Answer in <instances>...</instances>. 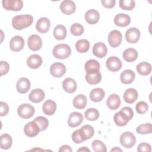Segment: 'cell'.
Segmentation results:
<instances>
[{
    "instance_id": "7c38bea8",
    "label": "cell",
    "mask_w": 152,
    "mask_h": 152,
    "mask_svg": "<svg viewBox=\"0 0 152 152\" xmlns=\"http://www.w3.org/2000/svg\"><path fill=\"white\" fill-rule=\"evenodd\" d=\"M60 10L65 15H71L76 10V5L72 1L64 0L60 4Z\"/></svg>"
},
{
    "instance_id": "bcb514c9",
    "label": "cell",
    "mask_w": 152,
    "mask_h": 152,
    "mask_svg": "<svg viewBox=\"0 0 152 152\" xmlns=\"http://www.w3.org/2000/svg\"><path fill=\"white\" fill-rule=\"evenodd\" d=\"M137 151L139 152H150L151 150V145L147 142H141L137 147Z\"/></svg>"
},
{
    "instance_id": "8992f818",
    "label": "cell",
    "mask_w": 152,
    "mask_h": 152,
    "mask_svg": "<svg viewBox=\"0 0 152 152\" xmlns=\"http://www.w3.org/2000/svg\"><path fill=\"white\" fill-rule=\"evenodd\" d=\"M122 40V36L121 33L117 30H112L108 35V42L109 45L112 48L119 46Z\"/></svg>"
},
{
    "instance_id": "8fae6325",
    "label": "cell",
    "mask_w": 152,
    "mask_h": 152,
    "mask_svg": "<svg viewBox=\"0 0 152 152\" xmlns=\"http://www.w3.org/2000/svg\"><path fill=\"white\" fill-rule=\"evenodd\" d=\"M24 46V40L19 35H17L11 38L10 42V47L13 52H19Z\"/></svg>"
},
{
    "instance_id": "ffe728a7",
    "label": "cell",
    "mask_w": 152,
    "mask_h": 152,
    "mask_svg": "<svg viewBox=\"0 0 152 152\" xmlns=\"http://www.w3.org/2000/svg\"><path fill=\"white\" fill-rule=\"evenodd\" d=\"M138 97L137 91L133 88H129L126 90L124 93L123 98L124 101L127 103H134Z\"/></svg>"
},
{
    "instance_id": "277c9868",
    "label": "cell",
    "mask_w": 152,
    "mask_h": 152,
    "mask_svg": "<svg viewBox=\"0 0 152 152\" xmlns=\"http://www.w3.org/2000/svg\"><path fill=\"white\" fill-rule=\"evenodd\" d=\"M120 143L122 146L126 148L132 147L136 142V137L131 132H125L120 137Z\"/></svg>"
},
{
    "instance_id": "7bdbcfd3",
    "label": "cell",
    "mask_w": 152,
    "mask_h": 152,
    "mask_svg": "<svg viewBox=\"0 0 152 152\" xmlns=\"http://www.w3.org/2000/svg\"><path fill=\"white\" fill-rule=\"evenodd\" d=\"M119 7L124 10H132L135 5V2L134 0H120L119 1Z\"/></svg>"
},
{
    "instance_id": "1f68e13d",
    "label": "cell",
    "mask_w": 152,
    "mask_h": 152,
    "mask_svg": "<svg viewBox=\"0 0 152 152\" xmlns=\"http://www.w3.org/2000/svg\"><path fill=\"white\" fill-rule=\"evenodd\" d=\"M137 71L141 75L145 76L149 75L151 72V65L147 62H142L137 66Z\"/></svg>"
},
{
    "instance_id": "44dd1931",
    "label": "cell",
    "mask_w": 152,
    "mask_h": 152,
    "mask_svg": "<svg viewBox=\"0 0 152 152\" xmlns=\"http://www.w3.org/2000/svg\"><path fill=\"white\" fill-rule=\"evenodd\" d=\"M85 20L87 23L90 24H96L100 19V14L99 12L94 9L88 10L84 15Z\"/></svg>"
},
{
    "instance_id": "4fadbf2b",
    "label": "cell",
    "mask_w": 152,
    "mask_h": 152,
    "mask_svg": "<svg viewBox=\"0 0 152 152\" xmlns=\"http://www.w3.org/2000/svg\"><path fill=\"white\" fill-rule=\"evenodd\" d=\"M40 131L38 125L33 121L27 123L24 128V132L28 137H33L38 135Z\"/></svg>"
},
{
    "instance_id": "836d02e7",
    "label": "cell",
    "mask_w": 152,
    "mask_h": 152,
    "mask_svg": "<svg viewBox=\"0 0 152 152\" xmlns=\"http://www.w3.org/2000/svg\"><path fill=\"white\" fill-rule=\"evenodd\" d=\"M100 67L99 62L95 59H89L84 65V69L87 72L99 71Z\"/></svg>"
},
{
    "instance_id": "e0dca14e",
    "label": "cell",
    "mask_w": 152,
    "mask_h": 152,
    "mask_svg": "<svg viewBox=\"0 0 152 152\" xmlns=\"http://www.w3.org/2000/svg\"><path fill=\"white\" fill-rule=\"evenodd\" d=\"M31 87V84L29 80L27 78L23 77L20 78L16 84V88L18 93L25 94L28 92Z\"/></svg>"
},
{
    "instance_id": "5bb4252c",
    "label": "cell",
    "mask_w": 152,
    "mask_h": 152,
    "mask_svg": "<svg viewBox=\"0 0 152 152\" xmlns=\"http://www.w3.org/2000/svg\"><path fill=\"white\" fill-rule=\"evenodd\" d=\"M83 121V116L80 112H72L68 119V125L69 127L75 128L78 126Z\"/></svg>"
},
{
    "instance_id": "6da1fadb",
    "label": "cell",
    "mask_w": 152,
    "mask_h": 152,
    "mask_svg": "<svg viewBox=\"0 0 152 152\" xmlns=\"http://www.w3.org/2000/svg\"><path fill=\"white\" fill-rule=\"evenodd\" d=\"M33 22V17L29 14L16 15L12 19V27L17 30H21L30 26Z\"/></svg>"
},
{
    "instance_id": "e575fe53",
    "label": "cell",
    "mask_w": 152,
    "mask_h": 152,
    "mask_svg": "<svg viewBox=\"0 0 152 152\" xmlns=\"http://www.w3.org/2000/svg\"><path fill=\"white\" fill-rule=\"evenodd\" d=\"M12 144V139L10 135L3 134L0 137V147L2 149H9Z\"/></svg>"
},
{
    "instance_id": "74e56055",
    "label": "cell",
    "mask_w": 152,
    "mask_h": 152,
    "mask_svg": "<svg viewBox=\"0 0 152 152\" xmlns=\"http://www.w3.org/2000/svg\"><path fill=\"white\" fill-rule=\"evenodd\" d=\"M84 116L87 120L94 121L99 118V112L95 108H89L84 112Z\"/></svg>"
},
{
    "instance_id": "ac0fdd59",
    "label": "cell",
    "mask_w": 152,
    "mask_h": 152,
    "mask_svg": "<svg viewBox=\"0 0 152 152\" xmlns=\"http://www.w3.org/2000/svg\"><path fill=\"white\" fill-rule=\"evenodd\" d=\"M114 23L117 26L124 27L130 24L131 18L128 14H118L114 18Z\"/></svg>"
},
{
    "instance_id": "30bf717a",
    "label": "cell",
    "mask_w": 152,
    "mask_h": 152,
    "mask_svg": "<svg viewBox=\"0 0 152 152\" xmlns=\"http://www.w3.org/2000/svg\"><path fill=\"white\" fill-rule=\"evenodd\" d=\"M141 33L136 27H131L125 32V39L129 43H137L140 38Z\"/></svg>"
},
{
    "instance_id": "8d00e7d4",
    "label": "cell",
    "mask_w": 152,
    "mask_h": 152,
    "mask_svg": "<svg viewBox=\"0 0 152 152\" xmlns=\"http://www.w3.org/2000/svg\"><path fill=\"white\" fill-rule=\"evenodd\" d=\"M76 50L80 53H86L90 48V43L86 39H80L75 43Z\"/></svg>"
},
{
    "instance_id": "484cf974",
    "label": "cell",
    "mask_w": 152,
    "mask_h": 152,
    "mask_svg": "<svg viewBox=\"0 0 152 152\" xmlns=\"http://www.w3.org/2000/svg\"><path fill=\"white\" fill-rule=\"evenodd\" d=\"M135 78V72L131 69H125L120 75L121 81L124 84L132 83L134 81Z\"/></svg>"
},
{
    "instance_id": "f35d334b",
    "label": "cell",
    "mask_w": 152,
    "mask_h": 152,
    "mask_svg": "<svg viewBox=\"0 0 152 152\" xmlns=\"http://www.w3.org/2000/svg\"><path fill=\"white\" fill-rule=\"evenodd\" d=\"M91 147L95 152H106L107 148L106 145L100 140H95L92 142Z\"/></svg>"
},
{
    "instance_id": "ba28073f",
    "label": "cell",
    "mask_w": 152,
    "mask_h": 152,
    "mask_svg": "<svg viewBox=\"0 0 152 152\" xmlns=\"http://www.w3.org/2000/svg\"><path fill=\"white\" fill-rule=\"evenodd\" d=\"M49 71L53 77L60 78L65 74L66 67L62 63L55 62L50 65Z\"/></svg>"
},
{
    "instance_id": "f546056e",
    "label": "cell",
    "mask_w": 152,
    "mask_h": 152,
    "mask_svg": "<svg viewBox=\"0 0 152 152\" xmlns=\"http://www.w3.org/2000/svg\"><path fill=\"white\" fill-rule=\"evenodd\" d=\"M87 97L84 94H78L74 97L72 104L74 107L78 109H83L87 105Z\"/></svg>"
},
{
    "instance_id": "7dc6e473",
    "label": "cell",
    "mask_w": 152,
    "mask_h": 152,
    "mask_svg": "<svg viewBox=\"0 0 152 152\" xmlns=\"http://www.w3.org/2000/svg\"><path fill=\"white\" fill-rule=\"evenodd\" d=\"M0 68H1V75L3 76L4 75L7 74L10 70V65L6 61H1L0 62Z\"/></svg>"
},
{
    "instance_id": "7a4b0ae2",
    "label": "cell",
    "mask_w": 152,
    "mask_h": 152,
    "mask_svg": "<svg viewBox=\"0 0 152 152\" xmlns=\"http://www.w3.org/2000/svg\"><path fill=\"white\" fill-rule=\"evenodd\" d=\"M52 53L55 58L64 59L68 58L70 56L71 49L69 46L66 44H58L53 48Z\"/></svg>"
},
{
    "instance_id": "d6a6232c",
    "label": "cell",
    "mask_w": 152,
    "mask_h": 152,
    "mask_svg": "<svg viewBox=\"0 0 152 152\" xmlns=\"http://www.w3.org/2000/svg\"><path fill=\"white\" fill-rule=\"evenodd\" d=\"M113 120L115 124L119 126H125L129 121L125 115L121 110L115 114L113 116Z\"/></svg>"
},
{
    "instance_id": "f5cc1de1",
    "label": "cell",
    "mask_w": 152,
    "mask_h": 152,
    "mask_svg": "<svg viewBox=\"0 0 152 152\" xmlns=\"http://www.w3.org/2000/svg\"><path fill=\"white\" fill-rule=\"evenodd\" d=\"M77 151H90V150L87 147H83L82 148H79Z\"/></svg>"
},
{
    "instance_id": "f6af8a7d",
    "label": "cell",
    "mask_w": 152,
    "mask_h": 152,
    "mask_svg": "<svg viewBox=\"0 0 152 152\" xmlns=\"http://www.w3.org/2000/svg\"><path fill=\"white\" fill-rule=\"evenodd\" d=\"M81 129L84 131L87 140L90 139L94 135V130L92 126L90 125H85L81 127Z\"/></svg>"
},
{
    "instance_id": "d4e9b609",
    "label": "cell",
    "mask_w": 152,
    "mask_h": 152,
    "mask_svg": "<svg viewBox=\"0 0 152 152\" xmlns=\"http://www.w3.org/2000/svg\"><path fill=\"white\" fill-rule=\"evenodd\" d=\"M56 109V104L55 102L49 99L44 102L42 106L43 113L48 116L52 115L55 113Z\"/></svg>"
},
{
    "instance_id": "603a6c76",
    "label": "cell",
    "mask_w": 152,
    "mask_h": 152,
    "mask_svg": "<svg viewBox=\"0 0 152 152\" xmlns=\"http://www.w3.org/2000/svg\"><path fill=\"white\" fill-rule=\"evenodd\" d=\"M120 97L116 94H110L106 101V104L110 110H116L121 105Z\"/></svg>"
},
{
    "instance_id": "db71d44e",
    "label": "cell",
    "mask_w": 152,
    "mask_h": 152,
    "mask_svg": "<svg viewBox=\"0 0 152 152\" xmlns=\"http://www.w3.org/2000/svg\"><path fill=\"white\" fill-rule=\"evenodd\" d=\"M110 151H114V152H115V151H122V149H121V148H119V147H114V148H113L111 150H110Z\"/></svg>"
},
{
    "instance_id": "60d3db41",
    "label": "cell",
    "mask_w": 152,
    "mask_h": 152,
    "mask_svg": "<svg viewBox=\"0 0 152 152\" xmlns=\"http://www.w3.org/2000/svg\"><path fill=\"white\" fill-rule=\"evenodd\" d=\"M34 122H35L39 126L40 131H45L46 129V128L49 126V121L48 119H46L45 117L43 116H38L36 117L34 120Z\"/></svg>"
},
{
    "instance_id": "4316f807",
    "label": "cell",
    "mask_w": 152,
    "mask_h": 152,
    "mask_svg": "<svg viewBox=\"0 0 152 152\" xmlns=\"http://www.w3.org/2000/svg\"><path fill=\"white\" fill-rule=\"evenodd\" d=\"M138 56V52L134 48H128L125 49L122 54L123 59L128 62L135 61Z\"/></svg>"
},
{
    "instance_id": "52a82bcc",
    "label": "cell",
    "mask_w": 152,
    "mask_h": 152,
    "mask_svg": "<svg viewBox=\"0 0 152 152\" xmlns=\"http://www.w3.org/2000/svg\"><path fill=\"white\" fill-rule=\"evenodd\" d=\"M106 66L110 71L117 72L121 69L122 64L119 58L112 56L106 60Z\"/></svg>"
},
{
    "instance_id": "b9f144b4",
    "label": "cell",
    "mask_w": 152,
    "mask_h": 152,
    "mask_svg": "<svg viewBox=\"0 0 152 152\" xmlns=\"http://www.w3.org/2000/svg\"><path fill=\"white\" fill-rule=\"evenodd\" d=\"M84 27L80 23H74L70 27V32L74 36H81L84 33Z\"/></svg>"
},
{
    "instance_id": "cb8c5ba5",
    "label": "cell",
    "mask_w": 152,
    "mask_h": 152,
    "mask_svg": "<svg viewBox=\"0 0 152 152\" xmlns=\"http://www.w3.org/2000/svg\"><path fill=\"white\" fill-rule=\"evenodd\" d=\"M42 64V57L37 54L31 55L27 59V65L32 69L39 68Z\"/></svg>"
},
{
    "instance_id": "ee69618b",
    "label": "cell",
    "mask_w": 152,
    "mask_h": 152,
    "mask_svg": "<svg viewBox=\"0 0 152 152\" xmlns=\"http://www.w3.org/2000/svg\"><path fill=\"white\" fill-rule=\"evenodd\" d=\"M135 109L138 113L144 114L148 110V105L146 102L141 101V102H139L138 103H137L135 106Z\"/></svg>"
},
{
    "instance_id": "83f0119b",
    "label": "cell",
    "mask_w": 152,
    "mask_h": 152,
    "mask_svg": "<svg viewBox=\"0 0 152 152\" xmlns=\"http://www.w3.org/2000/svg\"><path fill=\"white\" fill-rule=\"evenodd\" d=\"M54 37L58 40H64L67 34V30L65 26L58 24L54 28L53 31Z\"/></svg>"
},
{
    "instance_id": "9a60e30c",
    "label": "cell",
    "mask_w": 152,
    "mask_h": 152,
    "mask_svg": "<svg viewBox=\"0 0 152 152\" xmlns=\"http://www.w3.org/2000/svg\"><path fill=\"white\" fill-rule=\"evenodd\" d=\"M107 48L103 42H97L93 47V53L97 58H104L107 55Z\"/></svg>"
},
{
    "instance_id": "4dcf8cb0",
    "label": "cell",
    "mask_w": 152,
    "mask_h": 152,
    "mask_svg": "<svg viewBox=\"0 0 152 152\" xmlns=\"http://www.w3.org/2000/svg\"><path fill=\"white\" fill-rule=\"evenodd\" d=\"M86 81L91 85H95L100 83L102 79V75L99 71L87 72L86 75Z\"/></svg>"
},
{
    "instance_id": "c3c4849f",
    "label": "cell",
    "mask_w": 152,
    "mask_h": 152,
    "mask_svg": "<svg viewBox=\"0 0 152 152\" xmlns=\"http://www.w3.org/2000/svg\"><path fill=\"white\" fill-rule=\"evenodd\" d=\"M9 112L8 105L4 102H0V116H4L8 114Z\"/></svg>"
},
{
    "instance_id": "9c48e42d",
    "label": "cell",
    "mask_w": 152,
    "mask_h": 152,
    "mask_svg": "<svg viewBox=\"0 0 152 152\" xmlns=\"http://www.w3.org/2000/svg\"><path fill=\"white\" fill-rule=\"evenodd\" d=\"M28 48L33 51H37L41 49L42 46V38L37 34H31L27 40Z\"/></svg>"
},
{
    "instance_id": "816d5d0a",
    "label": "cell",
    "mask_w": 152,
    "mask_h": 152,
    "mask_svg": "<svg viewBox=\"0 0 152 152\" xmlns=\"http://www.w3.org/2000/svg\"><path fill=\"white\" fill-rule=\"evenodd\" d=\"M72 151V148L70 147L69 145H63L60 147L59 149V151H65V152H71Z\"/></svg>"
},
{
    "instance_id": "d590c367",
    "label": "cell",
    "mask_w": 152,
    "mask_h": 152,
    "mask_svg": "<svg viewBox=\"0 0 152 152\" xmlns=\"http://www.w3.org/2000/svg\"><path fill=\"white\" fill-rule=\"evenodd\" d=\"M72 140L76 144H80L87 140L86 135L81 128L74 131L72 134Z\"/></svg>"
},
{
    "instance_id": "3957f363",
    "label": "cell",
    "mask_w": 152,
    "mask_h": 152,
    "mask_svg": "<svg viewBox=\"0 0 152 152\" xmlns=\"http://www.w3.org/2000/svg\"><path fill=\"white\" fill-rule=\"evenodd\" d=\"M35 112V109L33 106L28 103H24L18 106L17 109L18 115L23 119H29L31 118Z\"/></svg>"
},
{
    "instance_id": "ab89813d",
    "label": "cell",
    "mask_w": 152,
    "mask_h": 152,
    "mask_svg": "<svg viewBox=\"0 0 152 152\" xmlns=\"http://www.w3.org/2000/svg\"><path fill=\"white\" fill-rule=\"evenodd\" d=\"M152 131V125L150 123L141 124L136 128V132L139 134H148Z\"/></svg>"
},
{
    "instance_id": "f1b7e54d",
    "label": "cell",
    "mask_w": 152,
    "mask_h": 152,
    "mask_svg": "<svg viewBox=\"0 0 152 152\" xmlns=\"http://www.w3.org/2000/svg\"><path fill=\"white\" fill-rule=\"evenodd\" d=\"M105 96L104 91L101 88H93L90 93V98L92 102H101Z\"/></svg>"
},
{
    "instance_id": "f907efd6",
    "label": "cell",
    "mask_w": 152,
    "mask_h": 152,
    "mask_svg": "<svg viewBox=\"0 0 152 152\" xmlns=\"http://www.w3.org/2000/svg\"><path fill=\"white\" fill-rule=\"evenodd\" d=\"M101 2L103 6L106 8H112L116 3L115 0H102Z\"/></svg>"
},
{
    "instance_id": "5b68a950",
    "label": "cell",
    "mask_w": 152,
    "mask_h": 152,
    "mask_svg": "<svg viewBox=\"0 0 152 152\" xmlns=\"http://www.w3.org/2000/svg\"><path fill=\"white\" fill-rule=\"evenodd\" d=\"M2 4L3 8L8 11H18L23 7V2L21 0H3Z\"/></svg>"
},
{
    "instance_id": "681fc988",
    "label": "cell",
    "mask_w": 152,
    "mask_h": 152,
    "mask_svg": "<svg viewBox=\"0 0 152 152\" xmlns=\"http://www.w3.org/2000/svg\"><path fill=\"white\" fill-rule=\"evenodd\" d=\"M121 111H122L125 115V116L128 118V119L129 121L132 118V117L134 116L133 110L130 107H127V106L124 107L121 109Z\"/></svg>"
},
{
    "instance_id": "2e32d148",
    "label": "cell",
    "mask_w": 152,
    "mask_h": 152,
    "mask_svg": "<svg viewBox=\"0 0 152 152\" xmlns=\"http://www.w3.org/2000/svg\"><path fill=\"white\" fill-rule=\"evenodd\" d=\"M50 26V21L46 17L40 18L36 24V28L40 33H47Z\"/></svg>"
},
{
    "instance_id": "d6986e66",
    "label": "cell",
    "mask_w": 152,
    "mask_h": 152,
    "mask_svg": "<svg viewBox=\"0 0 152 152\" xmlns=\"http://www.w3.org/2000/svg\"><path fill=\"white\" fill-rule=\"evenodd\" d=\"M45 94L44 91L40 88H35L31 91L29 94V100L35 103L41 102L45 98Z\"/></svg>"
},
{
    "instance_id": "7402d4cb",
    "label": "cell",
    "mask_w": 152,
    "mask_h": 152,
    "mask_svg": "<svg viewBox=\"0 0 152 152\" xmlns=\"http://www.w3.org/2000/svg\"><path fill=\"white\" fill-rule=\"evenodd\" d=\"M62 87L64 91L68 93H73L77 88L76 81L72 78H65L62 83Z\"/></svg>"
}]
</instances>
